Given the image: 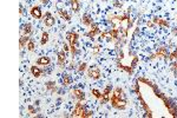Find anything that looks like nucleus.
Returning a JSON list of instances; mask_svg holds the SVG:
<instances>
[{"label":"nucleus","instance_id":"37","mask_svg":"<svg viewBox=\"0 0 177 118\" xmlns=\"http://www.w3.org/2000/svg\"><path fill=\"white\" fill-rule=\"evenodd\" d=\"M19 13H20V14H24V7H22L21 4L19 5Z\"/></svg>","mask_w":177,"mask_h":118},{"label":"nucleus","instance_id":"2","mask_svg":"<svg viewBox=\"0 0 177 118\" xmlns=\"http://www.w3.org/2000/svg\"><path fill=\"white\" fill-rule=\"evenodd\" d=\"M110 103H111V105H112L114 109H117V110H125V109H126V99L111 96Z\"/></svg>","mask_w":177,"mask_h":118},{"label":"nucleus","instance_id":"29","mask_svg":"<svg viewBox=\"0 0 177 118\" xmlns=\"http://www.w3.org/2000/svg\"><path fill=\"white\" fill-rule=\"evenodd\" d=\"M113 6H114V7H118V8H121V7L123 6V3L119 1V0H114V1H113Z\"/></svg>","mask_w":177,"mask_h":118},{"label":"nucleus","instance_id":"14","mask_svg":"<svg viewBox=\"0 0 177 118\" xmlns=\"http://www.w3.org/2000/svg\"><path fill=\"white\" fill-rule=\"evenodd\" d=\"M152 21H154L155 25H158V26H162V27H169V26H170L166 20H164V19H162V18H158V17H154V18H152Z\"/></svg>","mask_w":177,"mask_h":118},{"label":"nucleus","instance_id":"39","mask_svg":"<svg viewBox=\"0 0 177 118\" xmlns=\"http://www.w3.org/2000/svg\"><path fill=\"white\" fill-rule=\"evenodd\" d=\"M73 67H74V63L72 62V63H71V65H70V69H73Z\"/></svg>","mask_w":177,"mask_h":118},{"label":"nucleus","instance_id":"40","mask_svg":"<svg viewBox=\"0 0 177 118\" xmlns=\"http://www.w3.org/2000/svg\"><path fill=\"white\" fill-rule=\"evenodd\" d=\"M104 1H105V0H104Z\"/></svg>","mask_w":177,"mask_h":118},{"label":"nucleus","instance_id":"6","mask_svg":"<svg viewBox=\"0 0 177 118\" xmlns=\"http://www.w3.org/2000/svg\"><path fill=\"white\" fill-rule=\"evenodd\" d=\"M98 34H100L99 26H98L97 24H95V22H93V24L91 25V29L86 33V37H88V38H95V37H96V36H98Z\"/></svg>","mask_w":177,"mask_h":118},{"label":"nucleus","instance_id":"35","mask_svg":"<svg viewBox=\"0 0 177 118\" xmlns=\"http://www.w3.org/2000/svg\"><path fill=\"white\" fill-rule=\"evenodd\" d=\"M92 114H93V112H92V111H88V110H87V112H86V114H85V118H87V117H91Z\"/></svg>","mask_w":177,"mask_h":118},{"label":"nucleus","instance_id":"8","mask_svg":"<svg viewBox=\"0 0 177 118\" xmlns=\"http://www.w3.org/2000/svg\"><path fill=\"white\" fill-rule=\"evenodd\" d=\"M44 22H45V25H46L47 27H52V26H54V24H55V19H54V17H53L50 12H46V13H45Z\"/></svg>","mask_w":177,"mask_h":118},{"label":"nucleus","instance_id":"22","mask_svg":"<svg viewBox=\"0 0 177 118\" xmlns=\"http://www.w3.org/2000/svg\"><path fill=\"white\" fill-rule=\"evenodd\" d=\"M48 38H50V34H48V32H43V36H41V40H40V45H46L47 44V41H48Z\"/></svg>","mask_w":177,"mask_h":118},{"label":"nucleus","instance_id":"15","mask_svg":"<svg viewBox=\"0 0 177 118\" xmlns=\"http://www.w3.org/2000/svg\"><path fill=\"white\" fill-rule=\"evenodd\" d=\"M51 63V59L48 57H39L38 60H37V65H40V66H48Z\"/></svg>","mask_w":177,"mask_h":118},{"label":"nucleus","instance_id":"16","mask_svg":"<svg viewBox=\"0 0 177 118\" xmlns=\"http://www.w3.org/2000/svg\"><path fill=\"white\" fill-rule=\"evenodd\" d=\"M29 39H31V38H29V36H21V38H20V40H19V48H20V50L25 48V47L27 46Z\"/></svg>","mask_w":177,"mask_h":118},{"label":"nucleus","instance_id":"4","mask_svg":"<svg viewBox=\"0 0 177 118\" xmlns=\"http://www.w3.org/2000/svg\"><path fill=\"white\" fill-rule=\"evenodd\" d=\"M87 110L85 109V106L81 104V102H78L72 111V117H79V118H85V114H86Z\"/></svg>","mask_w":177,"mask_h":118},{"label":"nucleus","instance_id":"26","mask_svg":"<svg viewBox=\"0 0 177 118\" xmlns=\"http://www.w3.org/2000/svg\"><path fill=\"white\" fill-rule=\"evenodd\" d=\"M111 91H112V86L111 85H107V86H105V88L103 90V95H106V96H111Z\"/></svg>","mask_w":177,"mask_h":118},{"label":"nucleus","instance_id":"5","mask_svg":"<svg viewBox=\"0 0 177 118\" xmlns=\"http://www.w3.org/2000/svg\"><path fill=\"white\" fill-rule=\"evenodd\" d=\"M87 77L92 79V80H98L100 77H102V72H100V69L96 65L93 66H90L87 69Z\"/></svg>","mask_w":177,"mask_h":118},{"label":"nucleus","instance_id":"11","mask_svg":"<svg viewBox=\"0 0 177 118\" xmlns=\"http://www.w3.org/2000/svg\"><path fill=\"white\" fill-rule=\"evenodd\" d=\"M29 13H31V15L34 19H41V17H43V12H41L39 6H33L31 8V11H29Z\"/></svg>","mask_w":177,"mask_h":118},{"label":"nucleus","instance_id":"12","mask_svg":"<svg viewBox=\"0 0 177 118\" xmlns=\"http://www.w3.org/2000/svg\"><path fill=\"white\" fill-rule=\"evenodd\" d=\"M65 62H66V52L63 50L60 52H58V65H59V67H64Z\"/></svg>","mask_w":177,"mask_h":118},{"label":"nucleus","instance_id":"3","mask_svg":"<svg viewBox=\"0 0 177 118\" xmlns=\"http://www.w3.org/2000/svg\"><path fill=\"white\" fill-rule=\"evenodd\" d=\"M157 96H159L163 99V102L165 103V106L168 107V110L171 113V116L172 117H177V106L175 105V103L172 100H170L169 98H166L165 96H163V95H157Z\"/></svg>","mask_w":177,"mask_h":118},{"label":"nucleus","instance_id":"33","mask_svg":"<svg viewBox=\"0 0 177 118\" xmlns=\"http://www.w3.org/2000/svg\"><path fill=\"white\" fill-rule=\"evenodd\" d=\"M171 32H172V36L177 37V27H173V28L171 29Z\"/></svg>","mask_w":177,"mask_h":118},{"label":"nucleus","instance_id":"24","mask_svg":"<svg viewBox=\"0 0 177 118\" xmlns=\"http://www.w3.org/2000/svg\"><path fill=\"white\" fill-rule=\"evenodd\" d=\"M91 93H92L97 99H100L102 96H103V93H102L99 90H97V88H91Z\"/></svg>","mask_w":177,"mask_h":118},{"label":"nucleus","instance_id":"7","mask_svg":"<svg viewBox=\"0 0 177 118\" xmlns=\"http://www.w3.org/2000/svg\"><path fill=\"white\" fill-rule=\"evenodd\" d=\"M155 55H156V58H158V59H168L169 53H168L166 47H164V46L158 47L157 51H156V53H155Z\"/></svg>","mask_w":177,"mask_h":118},{"label":"nucleus","instance_id":"19","mask_svg":"<svg viewBox=\"0 0 177 118\" xmlns=\"http://www.w3.org/2000/svg\"><path fill=\"white\" fill-rule=\"evenodd\" d=\"M58 13H59V15H60L63 19H65L67 22H70V21H71V15L67 13V11H66V10H64V8L58 10Z\"/></svg>","mask_w":177,"mask_h":118},{"label":"nucleus","instance_id":"31","mask_svg":"<svg viewBox=\"0 0 177 118\" xmlns=\"http://www.w3.org/2000/svg\"><path fill=\"white\" fill-rule=\"evenodd\" d=\"M99 45H95V47H93V54H98V52H99Z\"/></svg>","mask_w":177,"mask_h":118},{"label":"nucleus","instance_id":"23","mask_svg":"<svg viewBox=\"0 0 177 118\" xmlns=\"http://www.w3.org/2000/svg\"><path fill=\"white\" fill-rule=\"evenodd\" d=\"M34 47H36L34 40L31 38V39H29V41H28V44H27V46H26V48H27L29 52H32V51H34Z\"/></svg>","mask_w":177,"mask_h":118},{"label":"nucleus","instance_id":"32","mask_svg":"<svg viewBox=\"0 0 177 118\" xmlns=\"http://www.w3.org/2000/svg\"><path fill=\"white\" fill-rule=\"evenodd\" d=\"M146 26L149 27V28H154V27H155V24H154V21H148V22H146Z\"/></svg>","mask_w":177,"mask_h":118},{"label":"nucleus","instance_id":"1","mask_svg":"<svg viewBox=\"0 0 177 118\" xmlns=\"http://www.w3.org/2000/svg\"><path fill=\"white\" fill-rule=\"evenodd\" d=\"M78 39H79V34L77 32L70 31L66 33V40L70 44V51L73 57L78 53Z\"/></svg>","mask_w":177,"mask_h":118},{"label":"nucleus","instance_id":"30","mask_svg":"<svg viewBox=\"0 0 177 118\" xmlns=\"http://www.w3.org/2000/svg\"><path fill=\"white\" fill-rule=\"evenodd\" d=\"M28 112L31 113V114L36 113V109H34V106H33V105H28Z\"/></svg>","mask_w":177,"mask_h":118},{"label":"nucleus","instance_id":"20","mask_svg":"<svg viewBox=\"0 0 177 118\" xmlns=\"http://www.w3.org/2000/svg\"><path fill=\"white\" fill-rule=\"evenodd\" d=\"M72 81H73V79H72V77L70 74H64V77H63V84H64V86L71 85Z\"/></svg>","mask_w":177,"mask_h":118},{"label":"nucleus","instance_id":"13","mask_svg":"<svg viewBox=\"0 0 177 118\" xmlns=\"http://www.w3.org/2000/svg\"><path fill=\"white\" fill-rule=\"evenodd\" d=\"M81 22H83V25L86 26V27H91V25L93 24V20H92V18H91L90 14L85 13V14L83 15V18H81Z\"/></svg>","mask_w":177,"mask_h":118},{"label":"nucleus","instance_id":"18","mask_svg":"<svg viewBox=\"0 0 177 118\" xmlns=\"http://www.w3.org/2000/svg\"><path fill=\"white\" fill-rule=\"evenodd\" d=\"M31 73H32V76H34L36 78H39V77L43 74V70H41L39 66L33 65V66H31Z\"/></svg>","mask_w":177,"mask_h":118},{"label":"nucleus","instance_id":"17","mask_svg":"<svg viewBox=\"0 0 177 118\" xmlns=\"http://www.w3.org/2000/svg\"><path fill=\"white\" fill-rule=\"evenodd\" d=\"M70 4H71L72 12L78 13L80 11V3H79V0H70Z\"/></svg>","mask_w":177,"mask_h":118},{"label":"nucleus","instance_id":"10","mask_svg":"<svg viewBox=\"0 0 177 118\" xmlns=\"http://www.w3.org/2000/svg\"><path fill=\"white\" fill-rule=\"evenodd\" d=\"M20 33H21V36H29V34H31L32 33V24H29V22L24 24L21 26Z\"/></svg>","mask_w":177,"mask_h":118},{"label":"nucleus","instance_id":"9","mask_svg":"<svg viewBox=\"0 0 177 118\" xmlns=\"http://www.w3.org/2000/svg\"><path fill=\"white\" fill-rule=\"evenodd\" d=\"M72 95H73V98L77 99V102H83L85 99V92L81 91L80 88H74L72 91Z\"/></svg>","mask_w":177,"mask_h":118},{"label":"nucleus","instance_id":"25","mask_svg":"<svg viewBox=\"0 0 177 118\" xmlns=\"http://www.w3.org/2000/svg\"><path fill=\"white\" fill-rule=\"evenodd\" d=\"M170 70L173 72L175 77L177 78V62H172V63L170 64Z\"/></svg>","mask_w":177,"mask_h":118},{"label":"nucleus","instance_id":"38","mask_svg":"<svg viewBox=\"0 0 177 118\" xmlns=\"http://www.w3.org/2000/svg\"><path fill=\"white\" fill-rule=\"evenodd\" d=\"M48 1H50V0H40V3H41V4H44V5H47V4H48Z\"/></svg>","mask_w":177,"mask_h":118},{"label":"nucleus","instance_id":"28","mask_svg":"<svg viewBox=\"0 0 177 118\" xmlns=\"http://www.w3.org/2000/svg\"><path fill=\"white\" fill-rule=\"evenodd\" d=\"M86 67H87V64H86V63H80V64H79V67H78V71H79V72H84V71L86 70Z\"/></svg>","mask_w":177,"mask_h":118},{"label":"nucleus","instance_id":"21","mask_svg":"<svg viewBox=\"0 0 177 118\" xmlns=\"http://www.w3.org/2000/svg\"><path fill=\"white\" fill-rule=\"evenodd\" d=\"M46 88L51 92H54L57 91V86H55V83L54 81H47L46 83Z\"/></svg>","mask_w":177,"mask_h":118},{"label":"nucleus","instance_id":"36","mask_svg":"<svg viewBox=\"0 0 177 118\" xmlns=\"http://www.w3.org/2000/svg\"><path fill=\"white\" fill-rule=\"evenodd\" d=\"M63 47H64V51H65V52H69V50H70V46H69L67 44H65V43H64V46H63Z\"/></svg>","mask_w":177,"mask_h":118},{"label":"nucleus","instance_id":"34","mask_svg":"<svg viewBox=\"0 0 177 118\" xmlns=\"http://www.w3.org/2000/svg\"><path fill=\"white\" fill-rule=\"evenodd\" d=\"M137 62H138V58H135V59H133V62H132V65H131V67H132V69H135V66H136Z\"/></svg>","mask_w":177,"mask_h":118},{"label":"nucleus","instance_id":"27","mask_svg":"<svg viewBox=\"0 0 177 118\" xmlns=\"http://www.w3.org/2000/svg\"><path fill=\"white\" fill-rule=\"evenodd\" d=\"M168 59H169V60H175V59H177V47L173 50V52H171V53L169 54Z\"/></svg>","mask_w":177,"mask_h":118}]
</instances>
